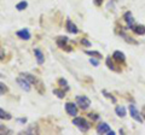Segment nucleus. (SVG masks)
Here are the masks:
<instances>
[{
  "instance_id": "nucleus-11",
  "label": "nucleus",
  "mask_w": 145,
  "mask_h": 135,
  "mask_svg": "<svg viewBox=\"0 0 145 135\" xmlns=\"http://www.w3.org/2000/svg\"><path fill=\"white\" fill-rule=\"evenodd\" d=\"M112 58L116 60V62H125V59H126V57H125V54L121 52V51H115L114 52V54H112Z\"/></svg>"
},
{
  "instance_id": "nucleus-20",
  "label": "nucleus",
  "mask_w": 145,
  "mask_h": 135,
  "mask_svg": "<svg viewBox=\"0 0 145 135\" xmlns=\"http://www.w3.org/2000/svg\"><path fill=\"white\" fill-rule=\"evenodd\" d=\"M26 134H38V128L34 127V125H30L27 130H24Z\"/></svg>"
},
{
  "instance_id": "nucleus-17",
  "label": "nucleus",
  "mask_w": 145,
  "mask_h": 135,
  "mask_svg": "<svg viewBox=\"0 0 145 135\" xmlns=\"http://www.w3.org/2000/svg\"><path fill=\"white\" fill-rule=\"evenodd\" d=\"M58 85H59L62 88H64L65 91H69V89H70V88H69V85H68V82H67V80H65V78H63V77L58 80Z\"/></svg>"
},
{
  "instance_id": "nucleus-4",
  "label": "nucleus",
  "mask_w": 145,
  "mask_h": 135,
  "mask_svg": "<svg viewBox=\"0 0 145 135\" xmlns=\"http://www.w3.org/2000/svg\"><path fill=\"white\" fill-rule=\"evenodd\" d=\"M129 112H131V117L132 118H134L137 122H143V117H141V114H140L139 111L137 110V107L134 106L133 104H131L129 105Z\"/></svg>"
},
{
  "instance_id": "nucleus-28",
  "label": "nucleus",
  "mask_w": 145,
  "mask_h": 135,
  "mask_svg": "<svg viewBox=\"0 0 145 135\" xmlns=\"http://www.w3.org/2000/svg\"><path fill=\"white\" fill-rule=\"evenodd\" d=\"M88 117H89V118H92V119H98V118H99V116H98V115H97V114H92V112L88 114Z\"/></svg>"
},
{
  "instance_id": "nucleus-1",
  "label": "nucleus",
  "mask_w": 145,
  "mask_h": 135,
  "mask_svg": "<svg viewBox=\"0 0 145 135\" xmlns=\"http://www.w3.org/2000/svg\"><path fill=\"white\" fill-rule=\"evenodd\" d=\"M72 124H75L81 131H87L91 128V124L82 117H75L72 119Z\"/></svg>"
},
{
  "instance_id": "nucleus-32",
  "label": "nucleus",
  "mask_w": 145,
  "mask_h": 135,
  "mask_svg": "<svg viewBox=\"0 0 145 135\" xmlns=\"http://www.w3.org/2000/svg\"><path fill=\"white\" fill-rule=\"evenodd\" d=\"M0 77H4V75H3V74H0Z\"/></svg>"
},
{
  "instance_id": "nucleus-9",
  "label": "nucleus",
  "mask_w": 145,
  "mask_h": 135,
  "mask_svg": "<svg viewBox=\"0 0 145 135\" xmlns=\"http://www.w3.org/2000/svg\"><path fill=\"white\" fill-rule=\"evenodd\" d=\"M34 54H35V58H36V63L39 65H42L45 62V57H44V53L40 51L39 48H35L34 49Z\"/></svg>"
},
{
  "instance_id": "nucleus-27",
  "label": "nucleus",
  "mask_w": 145,
  "mask_h": 135,
  "mask_svg": "<svg viewBox=\"0 0 145 135\" xmlns=\"http://www.w3.org/2000/svg\"><path fill=\"white\" fill-rule=\"evenodd\" d=\"M81 43H82V45H85V46H87V47H89V46H91V42H89L88 40H86V39H81Z\"/></svg>"
},
{
  "instance_id": "nucleus-31",
  "label": "nucleus",
  "mask_w": 145,
  "mask_h": 135,
  "mask_svg": "<svg viewBox=\"0 0 145 135\" xmlns=\"http://www.w3.org/2000/svg\"><path fill=\"white\" fill-rule=\"evenodd\" d=\"M18 121H19L21 123H26V122H27V118H19Z\"/></svg>"
},
{
  "instance_id": "nucleus-21",
  "label": "nucleus",
  "mask_w": 145,
  "mask_h": 135,
  "mask_svg": "<svg viewBox=\"0 0 145 135\" xmlns=\"http://www.w3.org/2000/svg\"><path fill=\"white\" fill-rule=\"evenodd\" d=\"M53 94L57 95L58 98H61V99H63V98L65 97V92L62 91V89H53Z\"/></svg>"
},
{
  "instance_id": "nucleus-8",
  "label": "nucleus",
  "mask_w": 145,
  "mask_h": 135,
  "mask_svg": "<svg viewBox=\"0 0 145 135\" xmlns=\"http://www.w3.org/2000/svg\"><path fill=\"white\" fill-rule=\"evenodd\" d=\"M16 35L19 39H22V40H29V39L32 38L30 32H29L27 28H24V29H22V30H18V32L16 33Z\"/></svg>"
},
{
  "instance_id": "nucleus-19",
  "label": "nucleus",
  "mask_w": 145,
  "mask_h": 135,
  "mask_svg": "<svg viewBox=\"0 0 145 135\" xmlns=\"http://www.w3.org/2000/svg\"><path fill=\"white\" fill-rule=\"evenodd\" d=\"M27 6H28V3H27V1H21V3H18L16 5V9L18 11H23L24 9H27Z\"/></svg>"
},
{
  "instance_id": "nucleus-14",
  "label": "nucleus",
  "mask_w": 145,
  "mask_h": 135,
  "mask_svg": "<svg viewBox=\"0 0 145 135\" xmlns=\"http://www.w3.org/2000/svg\"><path fill=\"white\" fill-rule=\"evenodd\" d=\"M132 29H133V32L135 33V34H138V35H144L145 34V27L144 25H135V27H132Z\"/></svg>"
},
{
  "instance_id": "nucleus-7",
  "label": "nucleus",
  "mask_w": 145,
  "mask_h": 135,
  "mask_svg": "<svg viewBox=\"0 0 145 135\" xmlns=\"http://www.w3.org/2000/svg\"><path fill=\"white\" fill-rule=\"evenodd\" d=\"M65 111H67V114L69 116H72V117H75L78 115V107H76L75 104H72V103L65 104Z\"/></svg>"
},
{
  "instance_id": "nucleus-13",
  "label": "nucleus",
  "mask_w": 145,
  "mask_h": 135,
  "mask_svg": "<svg viewBox=\"0 0 145 135\" xmlns=\"http://www.w3.org/2000/svg\"><path fill=\"white\" fill-rule=\"evenodd\" d=\"M123 17H125V21L127 22L128 27H129V28L133 27V24H134V18L132 17V13H131V12H126Z\"/></svg>"
},
{
  "instance_id": "nucleus-30",
  "label": "nucleus",
  "mask_w": 145,
  "mask_h": 135,
  "mask_svg": "<svg viewBox=\"0 0 145 135\" xmlns=\"http://www.w3.org/2000/svg\"><path fill=\"white\" fill-rule=\"evenodd\" d=\"M93 3H94L95 6H101L102 3H103V0H93Z\"/></svg>"
},
{
  "instance_id": "nucleus-25",
  "label": "nucleus",
  "mask_w": 145,
  "mask_h": 135,
  "mask_svg": "<svg viewBox=\"0 0 145 135\" xmlns=\"http://www.w3.org/2000/svg\"><path fill=\"white\" fill-rule=\"evenodd\" d=\"M103 94H104V95H105L106 98H109V99H111V100H112V103H116V99H115V98L112 97L111 94H109V93H108V92H105V91H103Z\"/></svg>"
},
{
  "instance_id": "nucleus-18",
  "label": "nucleus",
  "mask_w": 145,
  "mask_h": 135,
  "mask_svg": "<svg viewBox=\"0 0 145 135\" xmlns=\"http://www.w3.org/2000/svg\"><path fill=\"white\" fill-rule=\"evenodd\" d=\"M85 53L88 54V56H92V57H95L97 59H101L102 58V54L99 52H97V51H86Z\"/></svg>"
},
{
  "instance_id": "nucleus-6",
  "label": "nucleus",
  "mask_w": 145,
  "mask_h": 135,
  "mask_svg": "<svg viewBox=\"0 0 145 135\" xmlns=\"http://www.w3.org/2000/svg\"><path fill=\"white\" fill-rule=\"evenodd\" d=\"M16 82L19 85V87H21L22 89L26 91V92H29V91H30V88H32V87H30V82H29L26 77H23V76H22V77H17Z\"/></svg>"
},
{
  "instance_id": "nucleus-3",
  "label": "nucleus",
  "mask_w": 145,
  "mask_h": 135,
  "mask_svg": "<svg viewBox=\"0 0 145 135\" xmlns=\"http://www.w3.org/2000/svg\"><path fill=\"white\" fill-rule=\"evenodd\" d=\"M76 104L80 106V109L86 110V109L89 107V105H91V100H89L86 95H82V97H76Z\"/></svg>"
},
{
  "instance_id": "nucleus-22",
  "label": "nucleus",
  "mask_w": 145,
  "mask_h": 135,
  "mask_svg": "<svg viewBox=\"0 0 145 135\" xmlns=\"http://www.w3.org/2000/svg\"><path fill=\"white\" fill-rule=\"evenodd\" d=\"M10 133H11V130L9 129L5 124L0 123V134H10Z\"/></svg>"
},
{
  "instance_id": "nucleus-33",
  "label": "nucleus",
  "mask_w": 145,
  "mask_h": 135,
  "mask_svg": "<svg viewBox=\"0 0 145 135\" xmlns=\"http://www.w3.org/2000/svg\"><path fill=\"white\" fill-rule=\"evenodd\" d=\"M143 115H144V117H145V111H144V114H143Z\"/></svg>"
},
{
  "instance_id": "nucleus-15",
  "label": "nucleus",
  "mask_w": 145,
  "mask_h": 135,
  "mask_svg": "<svg viewBox=\"0 0 145 135\" xmlns=\"http://www.w3.org/2000/svg\"><path fill=\"white\" fill-rule=\"evenodd\" d=\"M115 112H116V115L118 117H125L126 116V109L123 107V106H116Z\"/></svg>"
},
{
  "instance_id": "nucleus-12",
  "label": "nucleus",
  "mask_w": 145,
  "mask_h": 135,
  "mask_svg": "<svg viewBox=\"0 0 145 135\" xmlns=\"http://www.w3.org/2000/svg\"><path fill=\"white\" fill-rule=\"evenodd\" d=\"M21 76H23V77H26V78H27V80H28V81L30 82L32 85H35V83L38 82V78H36V77H35L34 75H32V74H29V72H22V74H21Z\"/></svg>"
},
{
  "instance_id": "nucleus-24",
  "label": "nucleus",
  "mask_w": 145,
  "mask_h": 135,
  "mask_svg": "<svg viewBox=\"0 0 145 135\" xmlns=\"http://www.w3.org/2000/svg\"><path fill=\"white\" fill-rule=\"evenodd\" d=\"M6 92H7V87L5 86V83H1V82H0V95L5 94Z\"/></svg>"
},
{
  "instance_id": "nucleus-16",
  "label": "nucleus",
  "mask_w": 145,
  "mask_h": 135,
  "mask_svg": "<svg viewBox=\"0 0 145 135\" xmlns=\"http://www.w3.org/2000/svg\"><path fill=\"white\" fill-rule=\"evenodd\" d=\"M12 116L9 112H6L5 110H3V109H0V119H5V121H9V119H11Z\"/></svg>"
},
{
  "instance_id": "nucleus-10",
  "label": "nucleus",
  "mask_w": 145,
  "mask_h": 135,
  "mask_svg": "<svg viewBox=\"0 0 145 135\" xmlns=\"http://www.w3.org/2000/svg\"><path fill=\"white\" fill-rule=\"evenodd\" d=\"M65 27H67V30L69 33H72V34H78V33H79V29L76 28V25H75V24H74L70 19H67Z\"/></svg>"
},
{
  "instance_id": "nucleus-5",
  "label": "nucleus",
  "mask_w": 145,
  "mask_h": 135,
  "mask_svg": "<svg viewBox=\"0 0 145 135\" xmlns=\"http://www.w3.org/2000/svg\"><path fill=\"white\" fill-rule=\"evenodd\" d=\"M68 41H69V39H68L67 36H59V38H57L56 43L59 48L65 49V51H71L70 48H68V47H69V46H68Z\"/></svg>"
},
{
  "instance_id": "nucleus-23",
  "label": "nucleus",
  "mask_w": 145,
  "mask_h": 135,
  "mask_svg": "<svg viewBox=\"0 0 145 135\" xmlns=\"http://www.w3.org/2000/svg\"><path fill=\"white\" fill-rule=\"evenodd\" d=\"M106 65H108L109 69H111V70H114V71L117 70L116 68H115V65H114V63L111 62V58H106Z\"/></svg>"
},
{
  "instance_id": "nucleus-26",
  "label": "nucleus",
  "mask_w": 145,
  "mask_h": 135,
  "mask_svg": "<svg viewBox=\"0 0 145 135\" xmlns=\"http://www.w3.org/2000/svg\"><path fill=\"white\" fill-rule=\"evenodd\" d=\"M89 63L92 65H94V66H98V65H99V62L97 59H94V58H91V59H89Z\"/></svg>"
},
{
  "instance_id": "nucleus-2",
  "label": "nucleus",
  "mask_w": 145,
  "mask_h": 135,
  "mask_svg": "<svg viewBox=\"0 0 145 135\" xmlns=\"http://www.w3.org/2000/svg\"><path fill=\"white\" fill-rule=\"evenodd\" d=\"M97 133H98V134L115 135V131L110 129V127L106 124V123H104V122H102V123H99V124H98V127H97Z\"/></svg>"
},
{
  "instance_id": "nucleus-29",
  "label": "nucleus",
  "mask_w": 145,
  "mask_h": 135,
  "mask_svg": "<svg viewBox=\"0 0 145 135\" xmlns=\"http://www.w3.org/2000/svg\"><path fill=\"white\" fill-rule=\"evenodd\" d=\"M4 57H5V49H4V48H0V60L4 59Z\"/></svg>"
}]
</instances>
